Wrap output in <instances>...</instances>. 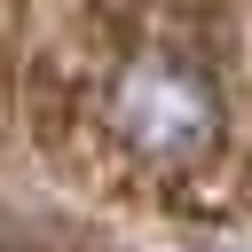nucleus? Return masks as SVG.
<instances>
[{
	"label": "nucleus",
	"mask_w": 252,
	"mask_h": 252,
	"mask_svg": "<svg viewBox=\"0 0 252 252\" xmlns=\"http://www.w3.org/2000/svg\"><path fill=\"white\" fill-rule=\"evenodd\" d=\"M102 126H110L142 165H189V158H205L213 134H220V87H213V71H205L189 47L150 39V47H134V55L110 71V87H102Z\"/></svg>",
	"instance_id": "1"
}]
</instances>
